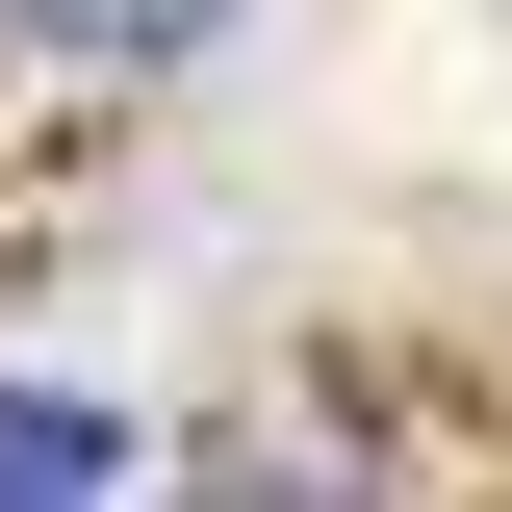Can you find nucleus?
Returning <instances> with one entry per match:
<instances>
[{
	"label": "nucleus",
	"mask_w": 512,
	"mask_h": 512,
	"mask_svg": "<svg viewBox=\"0 0 512 512\" xmlns=\"http://www.w3.org/2000/svg\"><path fill=\"white\" fill-rule=\"evenodd\" d=\"M103 461H128L103 410H0V487H103Z\"/></svg>",
	"instance_id": "nucleus-2"
},
{
	"label": "nucleus",
	"mask_w": 512,
	"mask_h": 512,
	"mask_svg": "<svg viewBox=\"0 0 512 512\" xmlns=\"http://www.w3.org/2000/svg\"><path fill=\"white\" fill-rule=\"evenodd\" d=\"M0 26H26V52H103V77H154V52H205L231 0H0Z\"/></svg>",
	"instance_id": "nucleus-1"
}]
</instances>
